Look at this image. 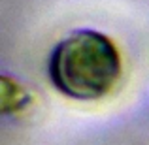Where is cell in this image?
Returning a JSON list of instances; mask_svg holds the SVG:
<instances>
[{"label":"cell","mask_w":149,"mask_h":145,"mask_svg":"<svg viewBox=\"0 0 149 145\" xmlns=\"http://www.w3.org/2000/svg\"><path fill=\"white\" fill-rule=\"evenodd\" d=\"M123 62L117 45L106 34L79 28L62 38L47 58L49 81L62 96L95 102L119 83Z\"/></svg>","instance_id":"obj_1"}]
</instances>
